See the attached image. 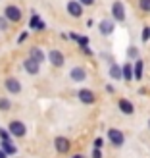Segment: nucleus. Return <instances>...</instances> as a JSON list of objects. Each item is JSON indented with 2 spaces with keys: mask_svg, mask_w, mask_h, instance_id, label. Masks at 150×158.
<instances>
[{
  "mask_svg": "<svg viewBox=\"0 0 150 158\" xmlns=\"http://www.w3.org/2000/svg\"><path fill=\"white\" fill-rule=\"evenodd\" d=\"M29 58H31V60H35L37 64H43V62L46 60V56H44V52H43L41 48H39V46H33V48L29 50Z\"/></svg>",
  "mask_w": 150,
  "mask_h": 158,
  "instance_id": "nucleus-15",
  "label": "nucleus"
},
{
  "mask_svg": "<svg viewBox=\"0 0 150 158\" xmlns=\"http://www.w3.org/2000/svg\"><path fill=\"white\" fill-rule=\"evenodd\" d=\"M112 18L116 21H123L125 19V8H123V2H120V0H116L112 4Z\"/></svg>",
  "mask_w": 150,
  "mask_h": 158,
  "instance_id": "nucleus-6",
  "label": "nucleus"
},
{
  "mask_svg": "<svg viewBox=\"0 0 150 158\" xmlns=\"http://www.w3.org/2000/svg\"><path fill=\"white\" fill-rule=\"evenodd\" d=\"M29 27H31V29H35V31H44L46 23L41 19V15L33 12V15H31V21H29Z\"/></svg>",
  "mask_w": 150,
  "mask_h": 158,
  "instance_id": "nucleus-12",
  "label": "nucleus"
},
{
  "mask_svg": "<svg viewBox=\"0 0 150 158\" xmlns=\"http://www.w3.org/2000/svg\"><path fill=\"white\" fill-rule=\"evenodd\" d=\"M77 97H79V100H81L83 104H92V102L96 100V94H94L91 89H81L77 93Z\"/></svg>",
  "mask_w": 150,
  "mask_h": 158,
  "instance_id": "nucleus-10",
  "label": "nucleus"
},
{
  "mask_svg": "<svg viewBox=\"0 0 150 158\" xmlns=\"http://www.w3.org/2000/svg\"><path fill=\"white\" fill-rule=\"evenodd\" d=\"M139 8L143 12H150V0H139Z\"/></svg>",
  "mask_w": 150,
  "mask_h": 158,
  "instance_id": "nucleus-24",
  "label": "nucleus"
},
{
  "mask_svg": "<svg viewBox=\"0 0 150 158\" xmlns=\"http://www.w3.org/2000/svg\"><path fill=\"white\" fill-rule=\"evenodd\" d=\"M133 69H135V79L137 81H140L143 79V69H144V62L143 60H135V64H133Z\"/></svg>",
  "mask_w": 150,
  "mask_h": 158,
  "instance_id": "nucleus-18",
  "label": "nucleus"
},
{
  "mask_svg": "<svg viewBox=\"0 0 150 158\" xmlns=\"http://www.w3.org/2000/svg\"><path fill=\"white\" fill-rule=\"evenodd\" d=\"M8 27H10L8 18H6V15H0V31H8Z\"/></svg>",
  "mask_w": 150,
  "mask_h": 158,
  "instance_id": "nucleus-22",
  "label": "nucleus"
},
{
  "mask_svg": "<svg viewBox=\"0 0 150 158\" xmlns=\"http://www.w3.org/2000/svg\"><path fill=\"white\" fill-rule=\"evenodd\" d=\"M27 35H29V33H21V35H19V39H18V43H23V41L27 39Z\"/></svg>",
  "mask_w": 150,
  "mask_h": 158,
  "instance_id": "nucleus-30",
  "label": "nucleus"
},
{
  "mask_svg": "<svg viewBox=\"0 0 150 158\" xmlns=\"http://www.w3.org/2000/svg\"><path fill=\"white\" fill-rule=\"evenodd\" d=\"M102 145H104V139H102V137H96V139H94V148H100Z\"/></svg>",
  "mask_w": 150,
  "mask_h": 158,
  "instance_id": "nucleus-27",
  "label": "nucleus"
},
{
  "mask_svg": "<svg viewBox=\"0 0 150 158\" xmlns=\"http://www.w3.org/2000/svg\"><path fill=\"white\" fill-rule=\"evenodd\" d=\"M23 69H25L29 75H37V73H39V69H41V64H37L35 60L27 58L25 62H23Z\"/></svg>",
  "mask_w": 150,
  "mask_h": 158,
  "instance_id": "nucleus-13",
  "label": "nucleus"
},
{
  "mask_svg": "<svg viewBox=\"0 0 150 158\" xmlns=\"http://www.w3.org/2000/svg\"><path fill=\"white\" fill-rule=\"evenodd\" d=\"M69 37H71L73 41H77L79 46H89V39H87V37H81V35H77V33H69Z\"/></svg>",
  "mask_w": 150,
  "mask_h": 158,
  "instance_id": "nucleus-20",
  "label": "nucleus"
},
{
  "mask_svg": "<svg viewBox=\"0 0 150 158\" xmlns=\"http://www.w3.org/2000/svg\"><path fill=\"white\" fill-rule=\"evenodd\" d=\"M148 127H150V120H148Z\"/></svg>",
  "mask_w": 150,
  "mask_h": 158,
  "instance_id": "nucleus-34",
  "label": "nucleus"
},
{
  "mask_svg": "<svg viewBox=\"0 0 150 158\" xmlns=\"http://www.w3.org/2000/svg\"><path fill=\"white\" fill-rule=\"evenodd\" d=\"M110 77H112V79H123V69L120 68V64H112V66H110Z\"/></svg>",
  "mask_w": 150,
  "mask_h": 158,
  "instance_id": "nucleus-19",
  "label": "nucleus"
},
{
  "mask_svg": "<svg viewBox=\"0 0 150 158\" xmlns=\"http://www.w3.org/2000/svg\"><path fill=\"white\" fill-rule=\"evenodd\" d=\"M0 158H8V154H6V152L2 151V148H0Z\"/></svg>",
  "mask_w": 150,
  "mask_h": 158,
  "instance_id": "nucleus-32",
  "label": "nucleus"
},
{
  "mask_svg": "<svg viewBox=\"0 0 150 158\" xmlns=\"http://www.w3.org/2000/svg\"><path fill=\"white\" fill-rule=\"evenodd\" d=\"M108 139H110V143L112 145H116V147H121L123 145V141H125V137H123V133L120 131V129H108Z\"/></svg>",
  "mask_w": 150,
  "mask_h": 158,
  "instance_id": "nucleus-7",
  "label": "nucleus"
},
{
  "mask_svg": "<svg viewBox=\"0 0 150 158\" xmlns=\"http://www.w3.org/2000/svg\"><path fill=\"white\" fill-rule=\"evenodd\" d=\"M79 2H81L83 6H92V4H94V0H79Z\"/></svg>",
  "mask_w": 150,
  "mask_h": 158,
  "instance_id": "nucleus-29",
  "label": "nucleus"
},
{
  "mask_svg": "<svg viewBox=\"0 0 150 158\" xmlns=\"http://www.w3.org/2000/svg\"><path fill=\"white\" fill-rule=\"evenodd\" d=\"M92 158H102V152H100V148H94V151H92Z\"/></svg>",
  "mask_w": 150,
  "mask_h": 158,
  "instance_id": "nucleus-28",
  "label": "nucleus"
},
{
  "mask_svg": "<svg viewBox=\"0 0 150 158\" xmlns=\"http://www.w3.org/2000/svg\"><path fill=\"white\" fill-rule=\"evenodd\" d=\"M54 147H56V151L60 154H66V152H69L71 143H69V139H66V137H56L54 139Z\"/></svg>",
  "mask_w": 150,
  "mask_h": 158,
  "instance_id": "nucleus-8",
  "label": "nucleus"
},
{
  "mask_svg": "<svg viewBox=\"0 0 150 158\" xmlns=\"http://www.w3.org/2000/svg\"><path fill=\"white\" fill-rule=\"evenodd\" d=\"M98 29H100V33H102V35H106V37H108V35H112V33H114L116 23H114V19H108V18H106V19H102V21L98 23Z\"/></svg>",
  "mask_w": 150,
  "mask_h": 158,
  "instance_id": "nucleus-9",
  "label": "nucleus"
},
{
  "mask_svg": "<svg viewBox=\"0 0 150 158\" xmlns=\"http://www.w3.org/2000/svg\"><path fill=\"white\" fill-rule=\"evenodd\" d=\"M117 106H120V110H121L123 114H127V116H131L133 112H135V106H133V102H131V100H127V98H120Z\"/></svg>",
  "mask_w": 150,
  "mask_h": 158,
  "instance_id": "nucleus-14",
  "label": "nucleus"
},
{
  "mask_svg": "<svg viewBox=\"0 0 150 158\" xmlns=\"http://www.w3.org/2000/svg\"><path fill=\"white\" fill-rule=\"evenodd\" d=\"M4 15L8 18V21H12V23H18L21 21V10L18 6H6V10H4Z\"/></svg>",
  "mask_w": 150,
  "mask_h": 158,
  "instance_id": "nucleus-3",
  "label": "nucleus"
},
{
  "mask_svg": "<svg viewBox=\"0 0 150 158\" xmlns=\"http://www.w3.org/2000/svg\"><path fill=\"white\" fill-rule=\"evenodd\" d=\"M127 56H129V58H135V60H139V48H135V46H131V48L127 50Z\"/></svg>",
  "mask_w": 150,
  "mask_h": 158,
  "instance_id": "nucleus-25",
  "label": "nucleus"
},
{
  "mask_svg": "<svg viewBox=\"0 0 150 158\" xmlns=\"http://www.w3.org/2000/svg\"><path fill=\"white\" fill-rule=\"evenodd\" d=\"M81 48H83V52H85V54H89V56H91V54H92V50L89 48V46H81Z\"/></svg>",
  "mask_w": 150,
  "mask_h": 158,
  "instance_id": "nucleus-31",
  "label": "nucleus"
},
{
  "mask_svg": "<svg viewBox=\"0 0 150 158\" xmlns=\"http://www.w3.org/2000/svg\"><path fill=\"white\" fill-rule=\"evenodd\" d=\"M12 108V102H10V98H0V110H2V112H8V110Z\"/></svg>",
  "mask_w": 150,
  "mask_h": 158,
  "instance_id": "nucleus-21",
  "label": "nucleus"
},
{
  "mask_svg": "<svg viewBox=\"0 0 150 158\" xmlns=\"http://www.w3.org/2000/svg\"><path fill=\"white\" fill-rule=\"evenodd\" d=\"M0 148H2L8 156H14L15 152H18V148H15V145L12 143V141H0Z\"/></svg>",
  "mask_w": 150,
  "mask_h": 158,
  "instance_id": "nucleus-16",
  "label": "nucleus"
},
{
  "mask_svg": "<svg viewBox=\"0 0 150 158\" xmlns=\"http://www.w3.org/2000/svg\"><path fill=\"white\" fill-rule=\"evenodd\" d=\"M148 39H150V27H144L143 29V43H146Z\"/></svg>",
  "mask_w": 150,
  "mask_h": 158,
  "instance_id": "nucleus-26",
  "label": "nucleus"
},
{
  "mask_svg": "<svg viewBox=\"0 0 150 158\" xmlns=\"http://www.w3.org/2000/svg\"><path fill=\"white\" fill-rule=\"evenodd\" d=\"M50 60V64L52 66H56V68H62L66 64V58H64V54H62L60 50H56V48H52L50 52H48V56H46Z\"/></svg>",
  "mask_w": 150,
  "mask_h": 158,
  "instance_id": "nucleus-4",
  "label": "nucleus"
},
{
  "mask_svg": "<svg viewBox=\"0 0 150 158\" xmlns=\"http://www.w3.org/2000/svg\"><path fill=\"white\" fill-rule=\"evenodd\" d=\"M8 131L12 133V137H25V133H27V127H25V123L19 122V120H14L10 122V125H8Z\"/></svg>",
  "mask_w": 150,
  "mask_h": 158,
  "instance_id": "nucleus-1",
  "label": "nucleus"
},
{
  "mask_svg": "<svg viewBox=\"0 0 150 158\" xmlns=\"http://www.w3.org/2000/svg\"><path fill=\"white\" fill-rule=\"evenodd\" d=\"M121 69H123V79L125 81H133V79H135V69H133V64H123L121 66Z\"/></svg>",
  "mask_w": 150,
  "mask_h": 158,
  "instance_id": "nucleus-17",
  "label": "nucleus"
},
{
  "mask_svg": "<svg viewBox=\"0 0 150 158\" xmlns=\"http://www.w3.org/2000/svg\"><path fill=\"white\" fill-rule=\"evenodd\" d=\"M4 87H6V91L10 94H19L21 93V83H19L18 77H6Z\"/></svg>",
  "mask_w": 150,
  "mask_h": 158,
  "instance_id": "nucleus-2",
  "label": "nucleus"
},
{
  "mask_svg": "<svg viewBox=\"0 0 150 158\" xmlns=\"http://www.w3.org/2000/svg\"><path fill=\"white\" fill-rule=\"evenodd\" d=\"M67 14L71 18H81L83 15V4L79 0H69L67 2Z\"/></svg>",
  "mask_w": 150,
  "mask_h": 158,
  "instance_id": "nucleus-5",
  "label": "nucleus"
},
{
  "mask_svg": "<svg viewBox=\"0 0 150 158\" xmlns=\"http://www.w3.org/2000/svg\"><path fill=\"white\" fill-rule=\"evenodd\" d=\"M69 77H71L73 81H77V83L79 81H85V79H87V69L81 68V66H75L71 72H69Z\"/></svg>",
  "mask_w": 150,
  "mask_h": 158,
  "instance_id": "nucleus-11",
  "label": "nucleus"
},
{
  "mask_svg": "<svg viewBox=\"0 0 150 158\" xmlns=\"http://www.w3.org/2000/svg\"><path fill=\"white\" fill-rule=\"evenodd\" d=\"M0 139L2 141H12V133L8 129H4V127H0Z\"/></svg>",
  "mask_w": 150,
  "mask_h": 158,
  "instance_id": "nucleus-23",
  "label": "nucleus"
},
{
  "mask_svg": "<svg viewBox=\"0 0 150 158\" xmlns=\"http://www.w3.org/2000/svg\"><path fill=\"white\" fill-rule=\"evenodd\" d=\"M71 158H83V156H81V154H75V156H71Z\"/></svg>",
  "mask_w": 150,
  "mask_h": 158,
  "instance_id": "nucleus-33",
  "label": "nucleus"
}]
</instances>
